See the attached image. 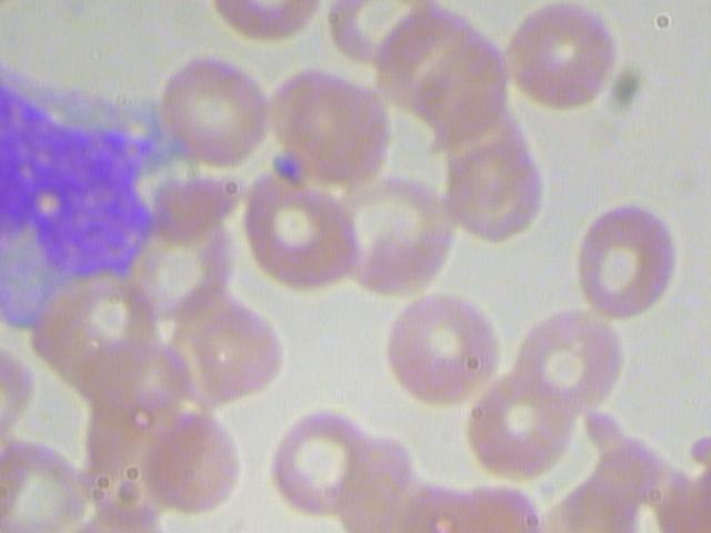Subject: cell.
<instances>
[{"mask_svg": "<svg viewBox=\"0 0 711 533\" xmlns=\"http://www.w3.org/2000/svg\"><path fill=\"white\" fill-rule=\"evenodd\" d=\"M585 426L599 461L590 477L548 515L549 530L634 532L647 511L662 531L708 529L707 479L675 471L603 413L589 412Z\"/></svg>", "mask_w": 711, "mask_h": 533, "instance_id": "cell-2", "label": "cell"}, {"mask_svg": "<svg viewBox=\"0 0 711 533\" xmlns=\"http://www.w3.org/2000/svg\"><path fill=\"white\" fill-rule=\"evenodd\" d=\"M220 12L241 33L281 40L303 29L317 11L316 1L220 2Z\"/></svg>", "mask_w": 711, "mask_h": 533, "instance_id": "cell-19", "label": "cell"}, {"mask_svg": "<svg viewBox=\"0 0 711 533\" xmlns=\"http://www.w3.org/2000/svg\"><path fill=\"white\" fill-rule=\"evenodd\" d=\"M445 209L452 220L489 242L524 231L541 202L538 170L508 112L445 151Z\"/></svg>", "mask_w": 711, "mask_h": 533, "instance_id": "cell-8", "label": "cell"}, {"mask_svg": "<svg viewBox=\"0 0 711 533\" xmlns=\"http://www.w3.org/2000/svg\"><path fill=\"white\" fill-rule=\"evenodd\" d=\"M415 483L410 455L400 443L367 436L337 516L349 532H400Z\"/></svg>", "mask_w": 711, "mask_h": 533, "instance_id": "cell-18", "label": "cell"}, {"mask_svg": "<svg viewBox=\"0 0 711 533\" xmlns=\"http://www.w3.org/2000/svg\"><path fill=\"white\" fill-rule=\"evenodd\" d=\"M171 133L200 162L230 167L244 160L262 141L269 103L242 72L222 63L200 61L172 80L164 97Z\"/></svg>", "mask_w": 711, "mask_h": 533, "instance_id": "cell-11", "label": "cell"}, {"mask_svg": "<svg viewBox=\"0 0 711 533\" xmlns=\"http://www.w3.org/2000/svg\"><path fill=\"white\" fill-rule=\"evenodd\" d=\"M367 435L349 420L317 413L284 436L273 462V481L284 501L312 516L338 514Z\"/></svg>", "mask_w": 711, "mask_h": 533, "instance_id": "cell-15", "label": "cell"}, {"mask_svg": "<svg viewBox=\"0 0 711 533\" xmlns=\"http://www.w3.org/2000/svg\"><path fill=\"white\" fill-rule=\"evenodd\" d=\"M620 369L612 329L593 314L571 311L541 322L527 335L511 373L580 415L608 398Z\"/></svg>", "mask_w": 711, "mask_h": 533, "instance_id": "cell-14", "label": "cell"}, {"mask_svg": "<svg viewBox=\"0 0 711 533\" xmlns=\"http://www.w3.org/2000/svg\"><path fill=\"white\" fill-rule=\"evenodd\" d=\"M358 258L353 276L370 292L403 296L438 274L452 242L450 215L427 187L385 179L353 190L346 202Z\"/></svg>", "mask_w": 711, "mask_h": 533, "instance_id": "cell-5", "label": "cell"}, {"mask_svg": "<svg viewBox=\"0 0 711 533\" xmlns=\"http://www.w3.org/2000/svg\"><path fill=\"white\" fill-rule=\"evenodd\" d=\"M539 517L529 499L508 487L458 492L417 482L401 532H531Z\"/></svg>", "mask_w": 711, "mask_h": 533, "instance_id": "cell-17", "label": "cell"}, {"mask_svg": "<svg viewBox=\"0 0 711 533\" xmlns=\"http://www.w3.org/2000/svg\"><path fill=\"white\" fill-rule=\"evenodd\" d=\"M612 38L593 13L571 4H550L530 13L508 49L519 89L551 109H572L592 101L613 66Z\"/></svg>", "mask_w": 711, "mask_h": 533, "instance_id": "cell-9", "label": "cell"}, {"mask_svg": "<svg viewBox=\"0 0 711 533\" xmlns=\"http://www.w3.org/2000/svg\"><path fill=\"white\" fill-rule=\"evenodd\" d=\"M2 524L63 529L84 513L86 489L71 467L43 449L12 445L2 461Z\"/></svg>", "mask_w": 711, "mask_h": 533, "instance_id": "cell-16", "label": "cell"}, {"mask_svg": "<svg viewBox=\"0 0 711 533\" xmlns=\"http://www.w3.org/2000/svg\"><path fill=\"white\" fill-rule=\"evenodd\" d=\"M368 63L374 67L381 91L425 123L441 151L507 113L498 50L435 2H397Z\"/></svg>", "mask_w": 711, "mask_h": 533, "instance_id": "cell-1", "label": "cell"}, {"mask_svg": "<svg viewBox=\"0 0 711 533\" xmlns=\"http://www.w3.org/2000/svg\"><path fill=\"white\" fill-rule=\"evenodd\" d=\"M388 358L395 379L413 398L448 406L468 400L490 380L499 349L491 325L473 305L431 295L397 319Z\"/></svg>", "mask_w": 711, "mask_h": 533, "instance_id": "cell-6", "label": "cell"}, {"mask_svg": "<svg viewBox=\"0 0 711 533\" xmlns=\"http://www.w3.org/2000/svg\"><path fill=\"white\" fill-rule=\"evenodd\" d=\"M244 224L257 264L279 284L316 291L353 273L358 244L349 209L301 179L270 173L258 180Z\"/></svg>", "mask_w": 711, "mask_h": 533, "instance_id": "cell-4", "label": "cell"}, {"mask_svg": "<svg viewBox=\"0 0 711 533\" xmlns=\"http://www.w3.org/2000/svg\"><path fill=\"white\" fill-rule=\"evenodd\" d=\"M672 270L668 230L635 207L600 217L581 245L582 292L593 310L610 319H629L650 309L665 291Z\"/></svg>", "mask_w": 711, "mask_h": 533, "instance_id": "cell-10", "label": "cell"}, {"mask_svg": "<svg viewBox=\"0 0 711 533\" xmlns=\"http://www.w3.org/2000/svg\"><path fill=\"white\" fill-rule=\"evenodd\" d=\"M578 416L510 372L475 403L467 435L487 472L524 482L544 474L560 461Z\"/></svg>", "mask_w": 711, "mask_h": 533, "instance_id": "cell-13", "label": "cell"}, {"mask_svg": "<svg viewBox=\"0 0 711 533\" xmlns=\"http://www.w3.org/2000/svg\"><path fill=\"white\" fill-rule=\"evenodd\" d=\"M174 319L169 349L197 406L259 392L278 374L281 349L271 326L222 289L193 298Z\"/></svg>", "mask_w": 711, "mask_h": 533, "instance_id": "cell-7", "label": "cell"}, {"mask_svg": "<svg viewBox=\"0 0 711 533\" xmlns=\"http://www.w3.org/2000/svg\"><path fill=\"white\" fill-rule=\"evenodd\" d=\"M269 124L302 180L328 188L371 182L390 137L374 92L320 71L297 73L280 86L269 103Z\"/></svg>", "mask_w": 711, "mask_h": 533, "instance_id": "cell-3", "label": "cell"}, {"mask_svg": "<svg viewBox=\"0 0 711 533\" xmlns=\"http://www.w3.org/2000/svg\"><path fill=\"white\" fill-rule=\"evenodd\" d=\"M239 473L234 446L203 412L179 409L157 422L142 445L139 477L157 510L201 514L222 504Z\"/></svg>", "mask_w": 711, "mask_h": 533, "instance_id": "cell-12", "label": "cell"}]
</instances>
